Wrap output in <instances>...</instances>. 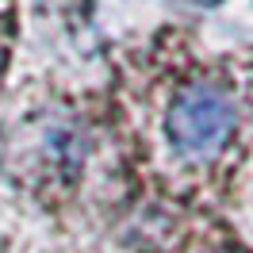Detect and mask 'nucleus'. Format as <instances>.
I'll return each mask as SVG.
<instances>
[{"instance_id":"nucleus-1","label":"nucleus","mask_w":253,"mask_h":253,"mask_svg":"<svg viewBox=\"0 0 253 253\" xmlns=\"http://www.w3.org/2000/svg\"><path fill=\"white\" fill-rule=\"evenodd\" d=\"M169 142L192 161H211L234 134V104L219 84H188L173 96L165 115Z\"/></svg>"}]
</instances>
